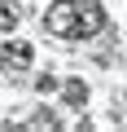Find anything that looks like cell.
Here are the masks:
<instances>
[{
  "instance_id": "7a4b0ae2",
  "label": "cell",
  "mask_w": 127,
  "mask_h": 132,
  "mask_svg": "<svg viewBox=\"0 0 127 132\" xmlns=\"http://www.w3.org/2000/svg\"><path fill=\"white\" fill-rule=\"evenodd\" d=\"M31 57H35V53H31V44H22V40H18V44H5V53H0V62H5L9 71H13V66H18V71L31 66Z\"/></svg>"
},
{
  "instance_id": "5b68a950",
  "label": "cell",
  "mask_w": 127,
  "mask_h": 132,
  "mask_svg": "<svg viewBox=\"0 0 127 132\" xmlns=\"http://www.w3.org/2000/svg\"><path fill=\"white\" fill-rule=\"evenodd\" d=\"M26 128H57V119L48 110H35V119H26Z\"/></svg>"
},
{
  "instance_id": "277c9868",
  "label": "cell",
  "mask_w": 127,
  "mask_h": 132,
  "mask_svg": "<svg viewBox=\"0 0 127 132\" xmlns=\"http://www.w3.org/2000/svg\"><path fill=\"white\" fill-rule=\"evenodd\" d=\"M61 93H66V101H70V106H79V101H88V84H83V79H70V84L61 88Z\"/></svg>"
},
{
  "instance_id": "3957f363",
  "label": "cell",
  "mask_w": 127,
  "mask_h": 132,
  "mask_svg": "<svg viewBox=\"0 0 127 132\" xmlns=\"http://www.w3.org/2000/svg\"><path fill=\"white\" fill-rule=\"evenodd\" d=\"M22 22V9H18V0H0V31H13Z\"/></svg>"
},
{
  "instance_id": "6da1fadb",
  "label": "cell",
  "mask_w": 127,
  "mask_h": 132,
  "mask_svg": "<svg viewBox=\"0 0 127 132\" xmlns=\"http://www.w3.org/2000/svg\"><path fill=\"white\" fill-rule=\"evenodd\" d=\"M105 27V9L96 0H57L44 13V31L57 40H88Z\"/></svg>"
}]
</instances>
